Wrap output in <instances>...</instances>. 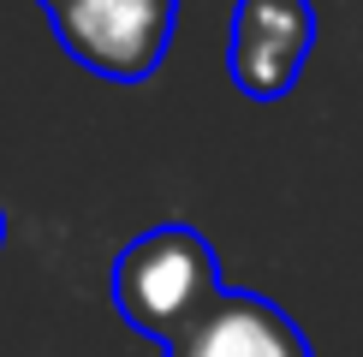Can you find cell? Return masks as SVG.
Masks as SVG:
<instances>
[{
	"label": "cell",
	"mask_w": 363,
	"mask_h": 357,
	"mask_svg": "<svg viewBox=\"0 0 363 357\" xmlns=\"http://www.w3.org/2000/svg\"><path fill=\"white\" fill-rule=\"evenodd\" d=\"M220 262L196 227H149L143 238H131L113 262V310L131 334L143 339H185L208 310L220 304Z\"/></svg>",
	"instance_id": "6da1fadb"
},
{
	"label": "cell",
	"mask_w": 363,
	"mask_h": 357,
	"mask_svg": "<svg viewBox=\"0 0 363 357\" xmlns=\"http://www.w3.org/2000/svg\"><path fill=\"white\" fill-rule=\"evenodd\" d=\"M48 24L84 72L143 84L173 42V0H60Z\"/></svg>",
	"instance_id": "7a4b0ae2"
},
{
	"label": "cell",
	"mask_w": 363,
	"mask_h": 357,
	"mask_svg": "<svg viewBox=\"0 0 363 357\" xmlns=\"http://www.w3.org/2000/svg\"><path fill=\"white\" fill-rule=\"evenodd\" d=\"M315 48L310 0H238L226 24V78L250 101H280L304 78V60Z\"/></svg>",
	"instance_id": "3957f363"
},
{
	"label": "cell",
	"mask_w": 363,
	"mask_h": 357,
	"mask_svg": "<svg viewBox=\"0 0 363 357\" xmlns=\"http://www.w3.org/2000/svg\"><path fill=\"white\" fill-rule=\"evenodd\" d=\"M167 357H315L304 327L256 292H220V304L173 339Z\"/></svg>",
	"instance_id": "277c9868"
},
{
	"label": "cell",
	"mask_w": 363,
	"mask_h": 357,
	"mask_svg": "<svg viewBox=\"0 0 363 357\" xmlns=\"http://www.w3.org/2000/svg\"><path fill=\"white\" fill-rule=\"evenodd\" d=\"M0 238H6V215H0Z\"/></svg>",
	"instance_id": "5b68a950"
},
{
	"label": "cell",
	"mask_w": 363,
	"mask_h": 357,
	"mask_svg": "<svg viewBox=\"0 0 363 357\" xmlns=\"http://www.w3.org/2000/svg\"><path fill=\"white\" fill-rule=\"evenodd\" d=\"M42 6H60V0H42Z\"/></svg>",
	"instance_id": "8992f818"
}]
</instances>
